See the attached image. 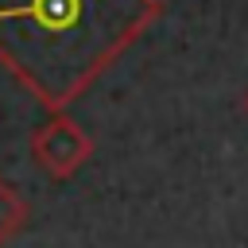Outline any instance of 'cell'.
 I'll return each instance as SVG.
<instances>
[{
	"label": "cell",
	"mask_w": 248,
	"mask_h": 248,
	"mask_svg": "<svg viewBox=\"0 0 248 248\" xmlns=\"http://www.w3.org/2000/svg\"><path fill=\"white\" fill-rule=\"evenodd\" d=\"M244 112H248V89H244Z\"/></svg>",
	"instance_id": "3957f363"
},
{
	"label": "cell",
	"mask_w": 248,
	"mask_h": 248,
	"mask_svg": "<svg viewBox=\"0 0 248 248\" xmlns=\"http://www.w3.org/2000/svg\"><path fill=\"white\" fill-rule=\"evenodd\" d=\"M93 155V140L70 120L54 116L31 132V159L50 174V178H74Z\"/></svg>",
	"instance_id": "6da1fadb"
},
{
	"label": "cell",
	"mask_w": 248,
	"mask_h": 248,
	"mask_svg": "<svg viewBox=\"0 0 248 248\" xmlns=\"http://www.w3.org/2000/svg\"><path fill=\"white\" fill-rule=\"evenodd\" d=\"M23 221H27V202L16 194L12 182L0 178V244H8L23 229Z\"/></svg>",
	"instance_id": "7a4b0ae2"
}]
</instances>
